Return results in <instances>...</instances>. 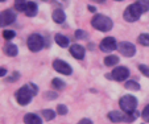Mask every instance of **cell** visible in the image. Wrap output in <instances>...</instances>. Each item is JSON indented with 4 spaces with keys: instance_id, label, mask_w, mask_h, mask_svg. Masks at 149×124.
<instances>
[{
    "instance_id": "obj_7",
    "label": "cell",
    "mask_w": 149,
    "mask_h": 124,
    "mask_svg": "<svg viewBox=\"0 0 149 124\" xmlns=\"http://www.w3.org/2000/svg\"><path fill=\"white\" fill-rule=\"evenodd\" d=\"M108 79H113V81H118V82H121V81H125L128 77H130V70L125 68V66H118L112 70L111 74H106Z\"/></svg>"
},
{
    "instance_id": "obj_16",
    "label": "cell",
    "mask_w": 149,
    "mask_h": 124,
    "mask_svg": "<svg viewBox=\"0 0 149 124\" xmlns=\"http://www.w3.org/2000/svg\"><path fill=\"white\" fill-rule=\"evenodd\" d=\"M4 53H6L8 57H16L17 54H19V49H17V46L15 45V44L9 42L4 46Z\"/></svg>"
},
{
    "instance_id": "obj_14",
    "label": "cell",
    "mask_w": 149,
    "mask_h": 124,
    "mask_svg": "<svg viewBox=\"0 0 149 124\" xmlns=\"http://www.w3.org/2000/svg\"><path fill=\"white\" fill-rule=\"evenodd\" d=\"M24 123L25 124H42V119L36 114H26L24 116Z\"/></svg>"
},
{
    "instance_id": "obj_1",
    "label": "cell",
    "mask_w": 149,
    "mask_h": 124,
    "mask_svg": "<svg viewBox=\"0 0 149 124\" xmlns=\"http://www.w3.org/2000/svg\"><path fill=\"white\" fill-rule=\"evenodd\" d=\"M149 11V0H137L136 3L131 4L125 8L123 17L128 23H135L140 19L143 13Z\"/></svg>"
},
{
    "instance_id": "obj_3",
    "label": "cell",
    "mask_w": 149,
    "mask_h": 124,
    "mask_svg": "<svg viewBox=\"0 0 149 124\" xmlns=\"http://www.w3.org/2000/svg\"><path fill=\"white\" fill-rule=\"evenodd\" d=\"M107 118L112 123H132L139 118V112L133 111V112H124L121 111H111L107 114Z\"/></svg>"
},
{
    "instance_id": "obj_4",
    "label": "cell",
    "mask_w": 149,
    "mask_h": 124,
    "mask_svg": "<svg viewBox=\"0 0 149 124\" xmlns=\"http://www.w3.org/2000/svg\"><path fill=\"white\" fill-rule=\"evenodd\" d=\"M91 25L95 28L96 31L100 32H110L113 26V21L110 17L104 16V15H95L91 20Z\"/></svg>"
},
{
    "instance_id": "obj_29",
    "label": "cell",
    "mask_w": 149,
    "mask_h": 124,
    "mask_svg": "<svg viewBox=\"0 0 149 124\" xmlns=\"http://www.w3.org/2000/svg\"><path fill=\"white\" fill-rule=\"evenodd\" d=\"M15 36H16V33H15L13 31H4L3 32V37L6 40H12Z\"/></svg>"
},
{
    "instance_id": "obj_10",
    "label": "cell",
    "mask_w": 149,
    "mask_h": 124,
    "mask_svg": "<svg viewBox=\"0 0 149 124\" xmlns=\"http://www.w3.org/2000/svg\"><path fill=\"white\" fill-rule=\"evenodd\" d=\"M100 50H103L104 53H111L115 49H118V42L113 37H106V38L102 40L100 45H99Z\"/></svg>"
},
{
    "instance_id": "obj_21",
    "label": "cell",
    "mask_w": 149,
    "mask_h": 124,
    "mask_svg": "<svg viewBox=\"0 0 149 124\" xmlns=\"http://www.w3.org/2000/svg\"><path fill=\"white\" fill-rule=\"evenodd\" d=\"M41 115H42V118L45 119V120H48V121L53 120V119L56 118V112H54V111H52V110H42L41 111Z\"/></svg>"
},
{
    "instance_id": "obj_15",
    "label": "cell",
    "mask_w": 149,
    "mask_h": 124,
    "mask_svg": "<svg viewBox=\"0 0 149 124\" xmlns=\"http://www.w3.org/2000/svg\"><path fill=\"white\" fill-rule=\"evenodd\" d=\"M52 19H53L54 23L62 24V23H65L66 15H65V12L62 11V9H56V11L53 12V15H52Z\"/></svg>"
},
{
    "instance_id": "obj_19",
    "label": "cell",
    "mask_w": 149,
    "mask_h": 124,
    "mask_svg": "<svg viewBox=\"0 0 149 124\" xmlns=\"http://www.w3.org/2000/svg\"><path fill=\"white\" fill-rule=\"evenodd\" d=\"M119 63V57L118 56H107L104 58V65L106 66H115Z\"/></svg>"
},
{
    "instance_id": "obj_22",
    "label": "cell",
    "mask_w": 149,
    "mask_h": 124,
    "mask_svg": "<svg viewBox=\"0 0 149 124\" xmlns=\"http://www.w3.org/2000/svg\"><path fill=\"white\" fill-rule=\"evenodd\" d=\"M124 87H125L127 90H132V91H139L140 90V85H139L136 81H128Z\"/></svg>"
},
{
    "instance_id": "obj_32",
    "label": "cell",
    "mask_w": 149,
    "mask_h": 124,
    "mask_svg": "<svg viewBox=\"0 0 149 124\" xmlns=\"http://www.w3.org/2000/svg\"><path fill=\"white\" fill-rule=\"evenodd\" d=\"M6 74H7V70L4 68H1V70H0V75H1V77H6Z\"/></svg>"
},
{
    "instance_id": "obj_9",
    "label": "cell",
    "mask_w": 149,
    "mask_h": 124,
    "mask_svg": "<svg viewBox=\"0 0 149 124\" xmlns=\"http://www.w3.org/2000/svg\"><path fill=\"white\" fill-rule=\"evenodd\" d=\"M118 49L124 57H133L136 54V46L128 41H121L118 45Z\"/></svg>"
},
{
    "instance_id": "obj_28",
    "label": "cell",
    "mask_w": 149,
    "mask_h": 124,
    "mask_svg": "<svg viewBox=\"0 0 149 124\" xmlns=\"http://www.w3.org/2000/svg\"><path fill=\"white\" fill-rule=\"evenodd\" d=\"M139 70L143 73V75H145L146 78H149V66L148 65H139Z\"/></svg>"
},
{
    "instance_id": "obj_6",
    "label": "cell",
    "mask_w": 149,
    "mask_h": 124,
    "mask_svg": "<svg viewBox=\"0 0 149 124\" xmlns=\"http://www.w3.org/2000/svg\"><path fill=\"white\" fill-rule=\"evenodd\" d=\"M26 44H28V48L31 52H40L45 45V40H44V37L40 36V34L37 33H33L31 34V36L28 37V41H26Z\"/></svg>"
},
{
    "instance_id": "obj_13",
    "label": "cell",
    "mask_w": 149,
    "mask_h": 124,
    "mask_svg": "<svg viewBox=\"0 0 149 124\" xmlns=\"http://www.w3.org/2000/svg\"><path fill=\"white\" fill-rule=\"evenodd\" d=\"M37 12H38V7H37V4L34 3V1H28L24 13H25L28 17H34V16H37Z\"/></svg>"
},
{
    "instance_id": "obj_24",
    "label": "cell",
    "mask_w": 149,
    "mask_h": 124,
    "mask_svg": "<svg viewBox=\"0 0 149 124\" xmlns=\"http://www.w3.org/2000/svg\"><path fill=\"white\" fill-rule=\"evenodd\" d=\"M75 37H77L78 40H87L88 34H87V32H86V31H82V29H77V31H75Z\"/></svg>"
},
{
    "instance_id": "obj_5",
    "label": "cell",
    "mask_w": 149,
    "mask_h": 124,
    "mask_svg": "<svg viewBox=\"0 0 149 124\" xmlns=\"http://www.w3.org/2000/svg\"><path fill=\"white\" fill-rule=\"evenodd\" d=\"M137 99L132 95H124L119 100V106L124 112H133L137 108Z\"/></svg>"
},
{
    "instance_id": "obj_17",
    "label": "cell",
    "mask_w": 149,
    "mask_h": 124,
    "mask_svg": "<svg viewBox=\"0 0 149 124\" xmlns=\"http://www.w3.org/2000/svg\"><path fill=\"white\" fill-rule=\"evenodd\" d=\"M54 40H56V42L58 44L61 48H69V45H70V40L66 36H63V34H56Z\"/></svg>"
},
{
    "instance_id": "obj_12",
    "label": "cell",
    "mask_w": 149,
    "mask_h": 124,
    "mask_svg": "<svg viewBox=\"0 0 149 124\" xmlns=\"http://www.w3.org/2000/svg\"><path fill=\"white\" fill-rule=\"evenodd\" d=\"M70 54L75 59H83L84 54H86V49L79 44H74V45H70Z\"/></svg>"
},
{
    "instance_id": "obj_18",
    "label": "cell",
    "mask_w": 149,
    "mask_h": 124,
    "mask_svg": "<svg viewBox=\"0 0 149 124\" xmlns=\"http://www.w3.org/2000/svg\"><path fill=\"white\" fill-rule=\"evenodd\" d=\"M52 86H53L54 90L61 91V90H65L66 83L62 81V79H59V78H54L53 81H52Z\"/></svg>"
},
{
    "instance_id": "obj_27",
    "label": "cell",
    "mask_w": 149,
    "mask_h": 124,
    "mask_svg": "<svg viewBox=\"0 0 149 124\" xmlns=\"http://www.w3.org/2000/svg\"><path fill=\"white\" fill-rule=\"evenodd\" d=\"M68 112H69V110L65 104H58V107H57V114L58 115H66Z\"/></svg>"
},
{
    "instance_id": "obj_36",
    "label": "cell",
    "mask_w": 149,
    "mask_h": 124,
    "mask_svg": "<svg viewBox=\"0 0 149 124\" xmlns=\"http://www.w3.org/2000/svg\"><path fill=\"white\" fill-rule=\"evenodd\" d=\"M100 1H106V0H100Z\"/></svg>"
},
{
    "instance_id": "obj_25",
    "label": "cell",
    "mask_w": 149,
    "mask_h": 124,
    "mask_svg": "<svg viewBox=\"0 0 149 124\" xmlns=\"http://www.w3.org/2000/svg\"><path fill=\"white\" fill-rule=\"evenodd\" d=\"M141 118H143V120L145 121V123H149V104L143 110V112H141Z\"/></svg>"
},
{
    "instance_id": "obj_31",
    "label": "cell",
    "mask_w": 149,
    "mask_h": 124,
    "mask_svg": "<svg viewBox=\"0 0 149 124\" xmlns=\"http://www.w3.org/2000/svg\"><path fill=\"white\" fill-rule=\"evenodd\" d=\"M77 124H93V121L90 120V119H87V118H84V119H81V120L78 121Z\"/></svg>"
},
{
    "instance_id": "obj_23",
    "label": "cell",
    "mask_w": 149,
    "mask_h": 124,
    "mask_svg": "<svg viewBox=\"0 0 149 124\" xmlns=\"http://www.w3.org/2000/svg\"><path fill=\"white\" fill-rule=\"evenodd\" d=\"M139 44H141L143 46H149V33H141L137 38Z\"/></svg>"
},
{
    "instance_id": "obj_30",
    "label": "cell",
    "mask_w": 149,
    "mask_h": 124,
    "mask_svg": "<svg viewBox=\"0 0 149 124\" xmlns=\"http://www.w3.org/2000/svg\"><path fill=\"white\" fill-rule=\"evenodd\" d=\"M19 78H20V74L17 73V71H15V73H12V77H8L6 81L7 82H11V83H12V82H16Z\"/></svg>"
},
{
    "instance_id": "obj_35",
    "label": "cell",
    "mask_w": 149,
    "mask_h": 124,
    "mask_svg": "<svg viewBox=\"0 0 149 124\" xmlns=\"http://www.w3.org/2000/svg\"><path fill=\"white\" fill-rule=\"evenodd\" d=\"M116 1H123V0H116Z\"/></svg>"
},
{
    "instance_id": "obj_11",
    "label": "cell",
    "mask_w": 149,
    "mask_h": 124,
    "mask_svg": "<svg viewBox=\"0 0 149 124\" xmlns=\"http://www.w3.org/2000/svg\"><path fill=\"white\" fill-rule=\"evenodd\" d=\"M16 20V12H13L12 9H4L1 11V15H0V25H11Z\"/></svg>"
},
{
    "instance_id": "obj_33",
    "label": "cell",
    "mask_w": 149,
    "mask_h": 124,
    "mask_svg": "<svg viewBox=\"0 0 149 124\" xmlns=\"http://www.w3.org/2000/svg\"><path fill=\"white\" fill-rule=\"evenodd\" d=\"M87 9H88L90 12H96V8H95L94 6H88V7H87Z\"/></svg>"
},
{
    "instance_id": "obj_20",
    "label": "cell",
    "mask_w": 149,
    "mask_h": 124,
    "mask_svg": "<svg viewBox=\"0 0 149 124\" xmlns=\"http://www.w3.org/2000/svg\"><path fill=\"white\" fill-rule=\"evenodd\" d=\"M26 0H15V8L19 12H24L26 8Z\"/></svg>"
},
{
    "instance_id": "obj_34",
    "label": "cell",
    "mask_w": 149,
    "mask_h": 124,
    "mask_svg": "<svg viewBox=\"0 0 149 124\" xmlns=\"http://www.w3.org/2000/svg\"><path fill=\"white\" fill-rule=\"evenodd\" d=\"M0 1H1V3H4V1H6V0H0Z\"/></svg>"
},
{
    "instance_id": "obj_2",
    "label": "cell",
    "mask_w": 149,
    "mask_h": 124,
    "mask_svg": "<svg viewBox=\"0 0 149 124\" xmlns=\"http://www.w3.org/2000/svg\"><path fill=\"white\" fill-rule=\"evenodd\" d=\"M38 93V87L34 83H26L23 87H20L16 93V100L20 106L29 104L33 99V96Z\"/></svg>"
},
{
    "instance_id": "obj_8",
    "label": "cell",
    "mask_w": 149,
    "mask_h": 124,
    "mask_svg": "<svg viewBox=\"0 0 149 124\" xmlns=\"http://www.w3.org/2000/svg\"><path fill=\"white\" fill-rule=\"evenodd\" d=\"M53 69L59 74H63V75H70L73 73V69L69 65L68 62H65L63 59H56L53 62Z\"/></svg>"
},
{
    "instance_id": "obj_26",
    "label": "cell",
    "mask_w": 149,
    "mask_h": 124,
    "mask_svg": "<svg viewBox=\"0 0 149 124\" xmlns=\"http://www.w3.org/2000/svg\"><path fill=\"white\" fill-rule=\"evenodd\" d=\"M57 96H58V94L53 93V91H46V93L44 94V98L48 99V100H54V99H57Z\"/></svg>"
}]
</instances>
